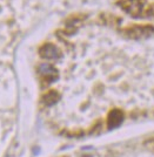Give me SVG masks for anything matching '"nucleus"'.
I'll use <instances>...</instances> for the list:
<instances>
[{
	"mask_svg": "<svg viewBox=\"0 0 154 157\" xmlns=\"http://www.w3.org/2000/svg\"><path fill=\"white\" fill-rule=\"evenodd\" d=\"M41 55L46 59H58L59 58V51L58 48L53 45H46L41 49Z\"/></svg>",
	"mask_w": 154,
	"mask_h": 157,
	"instance_id": "1",
	"label": "nucleus"
}]
</instances>
